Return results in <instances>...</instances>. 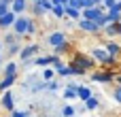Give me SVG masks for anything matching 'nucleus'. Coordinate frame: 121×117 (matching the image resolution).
<instances>
[{"label": "nucleus", "mask_w": 121, "mask_h": 117, "mask_svg": "<svg viewBox=\"0 0 121 117\" xmlns=\"http://www.w3.org/2000/svg\"><path fill=\"white\" fill-rule=\"evenodd\" d=\"M117 75L111 72V70H102V72H94L91 75V81H98V83H111Z\"/></svg>", "instance_id": "5"}, {"label": "nucleus", "mask_w": 121, "mask_h": 117, "mask_svg": "<svg viewBox=\"0 0 121 117\" xmlns=\"http://www.w3.org/2000/svg\"><path fill=\"white\" fill-rule=\"evenodd\" d=\"M11 4H13V11H15V13H21V11L26 9V0H13Z\"/></svg>", "instance_id": "20"}, {"label": "nucleus", "mask_w": 121, "mask_h": 117, "mask_svg": "<svg viewBox=\"0 0 121 117\" xmlns=\"http://www.w3.org/2000/svg\"><path fill=\"white\" fill-rule=\"evenodd\" d=\"M57 70H53V68H47L45 66V70H43V81H51V77L55 75Z\"/></svg>", "instance_id": "21"}, {"label": "nucleus", "mask_w": 121, "mask_h": 117, "mask_svg": "<svg viewBox=\"0 0 121 117\" xmlns=\"http://www.w3.org/2000/svg\"><path fill=\"white\" fill-rule=\"evenodd\" d=\"M49 45L55 49V47H62V45H66V34L64 32H53L51 36H49Z\"/></svg>", "instance_id": "6"}, {"label": "nucleus", "mask_w": 121, "mask_h": 117, "mask_svg": "<svg viewBox=\"0 0 121 117\" xmlns=\"http://www.w3.org/2000/svg\"><path fill=\"white\" fill-rule=\"evenodd\" d=\"M53 15L55 17H66V6L64 4H55L53 6Z\"/></svg>", "instance_id": "18"}, {"label": "nucleus", "mask_w": 121, "mask_h": 117, "mask_svg": "<svg viewBox=\"0 0 121 117\" xmlns=\"http://www.w3.org/2000/svg\"><path fill=\"white\" fill-rule=\"evenodd\" d=\"M104 32H106L108 36H115V34H119V21H113V23H108V26L104 28Z\"/></svg>", "instance_id": "13"}, {"label": "nucleus", "mask_w": 121, "mask_h": 117, "mask_svg": "<svg viewBox=\"0 0 121 117\" xmlns=\"http://www.w3.org/2000/svg\"><path fill=\"white\" fill-rule=\"evenodd\" d=\"M79 98L85 102L87 98H91V90H89L87 85H79Z\"/></svg>", "instance_id": "15"}, {"label": "nucleus", "mask_w": 121, "mask_h": 117, "mask_svg": "<svg viewBox=\"0 0 121 117\" xmlns=\"http://www.w3.org/2000/svg\"><path fill=\"white\" fill-rule=\"evenodd\" d=\"M119 36H121V21H119Z\"/></svg>", "instance_id": "33"}, {"label": "nucleus", "mask_w": 121, "mask_h": 117, "mask_svg": "<svg viewBox=\"0 0 121 117\" xmlns=\"http://www.w3.org/2000/svg\"><path fill=\"white\" fill-rule=\"evenodd\" d=\"M36 51H38V47H36V45H30V47L21 49V60H23V62H28V60H30V55H32V53H36Z\"/></svg>", "instance_id": "9"}, {"label": "nucleus", "mask_w": 121, "mask_h": 117, "mask_svg": "<svg viewBox=\"0 0 121 117\" xmlns=\"http://www.w3.org/2000/svg\"><path fill=\"white\" fill-rule=\"evenodd\" d=\"M96 2H98V4H100V2H102V0H96Z\"/></svg>", "instance_id": "34"}, {"label": "nucleus", "mask_w": 121, "mask_h": 117, "mask_svg": "<svg viewBox=\"0 0 121 117\" xmlns=\"http://www.w3.org/2000/svg\"><path fill=\"white\" fill-rule=\"evenodd\" d=\"M6 13H9V4H6V2H0V17L6 15Z\"/></svg>", "instance_id": "26"}, {"label": "nucleus", "mask_w": 121, "mask_h": 117, "mask_svg": "<svg viewBox=\"0 0 121 117\" xmlns=\"http://www.w3.org/2000/svg\"><path fill=\"white\" fill-rule=\"evenodd\" d=\"M66 98H79V85H68L66 92H64Z\"/></svg>", "instance_id": "14"}, {"label": "nucleus", "mask_w": 121, "mask_h": 117, "mask_svg": "<svg viewBox=\"0 0 121 117\" xmlns=\"http://www.w3.org/2000/svg\"><path fill=\"white\" fill-rule=\"evenodd\" d=\"M102 9H104L102 4H96V6L83 9V17H85V19H91V21H98V19L104 15V11H102Z\"/></svg>", "instance_id": "3"}, {"label": "nucleus", "mask_w": 121, "mask_h": 117, "mask_svg": "<svg viewBox=\"0 0 121 117\" xmlns=\"http://www.w3.org/2000/svg\"><path fill=\"white\" fill-rule=\"evenodd\" d=\"M113 96H115V100L121 104V85H117V87H115V94H113Z\"/></svg>", "instance_id": "27"}, {"label": "nucleus", "mask_w": 121, "mask_h": 117, "mask_svg": "<svg viewBox=\"0 0 121 117\" xmlns=\"http://www.w3.org/2000/svg\"><path fill=\"white\" fill-rule=\"evenodd\" d=\"M4 75H15V64H13V62H9V64H6V68H4Z\"/></svg>", "instance_id": "22"}, {"label": "nucleus", "mask_w": 121, "mask_h": 117, "mask_svg": "<svg viewBox=\"0 0 121 117\" xmlns=\"http://www.w3.org/2000/svg\"><path fill=\"white\" fill-rule=\"evenodd\" d=\"M68 4H70V6H74V9H81V11H83V6H81V0H68Z\"/></svg>", "instance_id": "28"}, {"label": "nucleus", "mask_w": 121, "mask_h": 117, "mask_svg": "<svg viewBox=\"0 0 121 117\" xmlns=\"http://www.w3.org/2000/svg\"><path fill=\"white\" fill-rule=\"evenodd\" d=\"M91 55H94V60H96V62H100L102 66H113V64L117 62V58H113V55L106 51V47H104V49H100V47H98V49H94V53H91Z\"/></svg>", "instance_id": "2"}, {"label": "nucleus", "mask_w": 121, "mask_h": 117, "mask_svg": "<svg viewBox=\"0 0 121 117\" xmlns=\"http://www.w3.org/2000/svg\"><path fill=\"white\" fill-rule=\"evenodd\" d=\"M106 51H108V53H111L113 58H119V53H121V47L117 45V43H113V40H111V43H106Z\"/></svg>", "instance_id": "10"}, {"label": "nucleus", "mask_w": 121, "mask_h": 117, "mask_svg": "<svg viewBox=\"0 0 121 117\" xmlns=\"http://www.w3.org/2000/svg\"><path fill=\"white\" fill-rule=\"evenodd\" d=\"M53 4H64V6H66V4H68V0H53Z\"/></svg>", "instance_id": "31"}, {"label": "nucleus", "mask_w": 121, "mask_h": 117, "mask_svg": "<svg viewBox=\"0 0 121 117\" xmlns=\"http://www.w3.org/2000/svg\"><path fill=\"white\" fill-rule=\"evenodd\" d=\"M13 30H15V34H32L34 32V23H32V19L30 17H17V21L13 23Z\"/></svg>", "instance_id": "1"}, {"label": "nucleus", "mask_w": 121, "mask_h": 117, "mask_svg": "<svg viewBox=\"0 0 121 117\" xmlns=\"http://www.w3.org/2000/svg\"><path fill=\"white\" fill-rule=\"evenodd\" d=\"M13 117H28V113H23V111H13Z\"/></svg>", "instance_id": "30"}, {"label": "nucleus", "mask_w": 121, "mask_h": 117, "mask_svg": "<svg viewBox=\"0 0 121 117\" xmlns=\"http://www.w3.org/2000/svg\"><path fill=\"white\" fill-rule=\"evenodd\" d=\"M47 90L55 92V90H57V83H55V81H47Z\"/></svg>", "instance_id": "29"}, {"label": "nucleus", "mask_w": 121, "mask_h": 117, "mask_svg": "<svg viewBox=\"0 0 121 117\" xmlns=\"http://www.w3.org/2000/svg\"><path fill=\"white\" fill-rule=\"evenodd\" d=\"M15 21H17L15 11H9L6 15H2V17H0V28H9V26H13Z\"/></svg>", "instance_id": "7"}, {"label": "nucleus", "mask_w": 121, "mask_h": 117, "mask_svg": "<svg viewBox=\"0 0 121 117\" xmlns=\"http://www.w3.org/2000/svg\"><path fill=\"white\" fill-rule=\"evenodd\" d=\"M55 58H57V55H45V58H36V66H49V64H53V62H55Z\"/></svg>", "instance_id": "11"}, {"label": "nucleus", "mask_w": 121, "mask_h": 117, "mask_svg": "<svg viewBox=\"0 0 121 117\" xmlns=\"http://www.w3.org/2000/svg\"><path fill=\"white\" fill-rule=\"evenodd\" d=\"M13 104H15L13 94H11V92H4V96H2V109H6V111H11V113H13V111H15V107H13Z\"/></svg>", "instance_id": "8"}, {"label": "nucleus", "mask_w": 121, "mask_h": 117, "mask_svg": "<svg viewBox=\"0 0 121 117\" xmlns=\"http://www.w3.org/2000/svg\"><path fill=\"white\" fill-rule=\"evenodd\" d=\"M13 83H15V75H6V77H4V81L0 83V90H2V92H6Z\"/></svg>", "instance_id": "16"}, {"label": "nucleus", "mask_w": 121, "mask_h": 117, "mask_svg": "<svg viewBox=\"0 0 121 117\" xmlns=\"http://www.w3.org/2000/svg\"><path fill=\"white\" fill-rule=\"evenodd\" d=\"M66 15H68L70 19H79V17H81V9H74V6L66 4Z\"/></svg>", "instance_id": "12"}, {"label": "nucleus", "mask_w": 121, "mask_h": 117, "mask_svg": "<svg viewBox=\"0 0 121 117\" xmlns=\"http://www.w3.org/2000/svg\"><path fill=\"white\" fill-rule=\"evenodd\" d=\"M0 49H2V43H0Z\"/></svg>", "instance_id": "35"}, {"label": "nucleus", "mask_w": 121, "mask_h": 117, "mask_svg": "<svg viewBox=\"0 0 121 117\" xmlns=\"http://www.w3.org/2000/svg\"><path fill=\"white\" fill-rule=\"evenodd\" d=\"M62 115H64V117H72V115H74V109H72V107H64Z\"/></svg>", "instance_id": "25"}, {"label": "nucleus", "mask_w": 121, "mask_h": 117, "mask_svg": "<svg viewBox=\"0 0 121 117\" xmlns=\"http://www.w3.org/2000/svg\"><path fill=\"white\" fill-rule=\"evenodd\" d=\"M79 28H81L83 32H94V34L102 30V28L98 26V21H91V19H85V17H83V19H79Z\"/></svg>", "instance_id": "4"}, {"label": "nucleus", "mask_w": 121, "mask_h": 117, "mask_svg": "<svg viewBox=\"0 0 121 117\" xmlns=\"http://www.w3.org/2000/svg\"><path fill=\"white\" fill-rule=\"evenodd\" d=\"M115 4H117V0H102V6H104L106 11H108V9H113Z\"/></svg>", "instance_id": "23"}, {"label": "nucleus", "mask_w": 121, "mask_h": 117, "mask_svg": "<svg viewBox=\"0 0 121 117\" xmlns=\"http://www.w3.org/2000/svg\"><path fill=\"white\" fill-rule=\"evenodd\" d=\"M98 107H100V102H98V98H94V96H91V98H87V100H85V109H89V111H94V109H98Z\"/></svg>", "instance_id": "17"}, {"label": "nucleus", "mask_w": 121, "mask_h": 117, "mask_svg": "<svg viewBox=\"0 0 121 117\" xmlns=\"http://www.w3.org/2000/svg\"><path fill=\"white\" fill-rule=\"evenodd\" d=\"M57 75L60 77H70V75H74V70H72V66H62V68H57Z\"/></svg>", "instance_id": "19"}, {"label": "nucleus", "mask_w": 121, "mask_h": 117, "mask_svg": "<svg viewBox=\"0 0 121 117\" xmlns=\"http://www.w3.org/2000/svg\"><path fill=\"white\" fill-rule=\"evenodd\" d=\"M115 79H117V83H119V85H121V75H117V77H115Z\"/></svg>", "instance_id": "32"}, {"label": "nucleus", "mask_w": 121, "mask_h": 117, "mask_svg": "<svg viewBox=\"0 0 121 117\" xmlns=\"http://www.w3.org/2000/svg\"><path fill=\"white\" fill-rule=\"evenodd\" d=\"M96 4H98L96 0H81V6L83 9H89V6H96Z\"/></svg>", "instance_id": "24"}]
</instances>
